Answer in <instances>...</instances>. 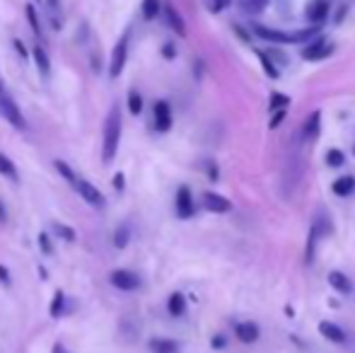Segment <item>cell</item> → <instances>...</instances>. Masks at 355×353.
I'll return each mask as SVG.
<instances>
[{"label":"cell","mask_w":355,"mask_h":353,"mask_svg":"<svg viewBox=\"0 0 355 353\" xmlns=\"http://www.w3.org/2000/svg\"><path fill=\"white\" fill-rule=\"evenodd\" d=\"M288 104H290L288 94H281V92H273L271 94V112H276V109H285Z\"/></svg>","instance_id":"obj_34"},{"label":"cell","mask_w":355,"mask_h":353,"mask_svg":"<svg viewBox=\"0 0 355 353\" xmlns=\"http://www.w3.org/2000/svg\"><path fill=\"white\" fill-rule=\"evenodd\" d=\"M5 221H8V211H5L3 201H0V223H5Z\"/></svg>","instance_id":"obj_44"},{"label":"cell","mask_w":355,"mask_h":353,"mask_svg":"<svg viewBox=\"0 0 355 353\" xmlns=\"http://www.w3.org/2000/svg\"><path fill=\"white\" fill-rule=\"evenodd\" d=\"M24 15H27V22H29V27H32V32L37 34V37H42V19H39L37 8H34L32 3L24 5Z\"/></svg>","instance_id":"obj_27"},{"label":"cell","mask_w":355,"mask_h":353,"mask_svg":"<svg viewBox=\"0 0 355 353\" xmlns=\"http://www.w3.org/2000/svg\"><path fill=\"white\" fill-rule=\"evenodd\" d=\"M234 334H237V339L242 341V344H254V341L261 336V332H259V327L254 325V322H242V325H237Z\"/></svg>","instance_id":"obj_15"},{"label":"cell","mask_w":355,"mask_h":353,"mask_svg":"<svg viewBox=\"0 0 355 353\" xmlns=\"http://www.w3.org/2000/svg\"><path fill=\"white\" fill-rule=\"evenodd\" d=\"M268 3H271V0H237L239 10H242L244 15H252V17L261 15L263 10L268 8Z\"/></svg>","instance_id":"obj_21"},{"label":"cell","mask_w":355,"mask_h":353,"mask_svg":"<svg viewBox=\"0 0 355 353\" xmlns=\"http://www.w3.org/2000/svg\"><path fill=\"white\" fill-rule=\"evenodd\" d=\"M167 310L172 317H182L184 312H187V298H184L182 293H172L167 300Z\"/></svg>","instance_id":"obj_23"},{"label":"cell","mask_w":355,"mask_h":353,"mask_svg":"<svg viewBox=\"0 0 355 353\" xmlns=\"http://www.w3.org/2000/svg\"><path fill=\"white\" fill-rule=\"evenodd\" d=\"M0 175L8 177L10 182H19V172H17V167H15V162L10 160L8 155H3V153H0Z\"/></svg>","instance_id":"obj_26"},{"label":"cell","mask_w":355,"mask_h":353,"mask_svg":"<svg viewBox=\"0 0 355 353\" xmlns=\"http://www.w3.org/2000/svg\"><path fill=\"white\" fill-rule=\"evenodd\" d=\"M317 240H319V230L312 225V230H309V240H307V252H304V261H307V264H312L314 261V245H317Z\"/></svg>","instance_id":"obj_31"},{"label":"cell","mask_w":355,"mask_h":353,"mask_svg":"<svg viewBox=\"0 0 355 353\" xmlns=\"http://www.w3.org/2000/svg\"><path fill=\"white\" fill-rule=\"evenodd\" d=\"M53 232H56L61 240H66V242H75V230L71 225H63V223H53Z\"/></svg>","instance_id":"obj_32"},{"label":"cell","mask_w":355,"mask_h":353,"mask_svg":"<svg viewBox=\"0 0 355 353\" xmlns=\"http://www.w3.org/2000/svg\"><path fill=\"white\" fill-rule=\"evenodd\" d=\"M285 117H288V107H285V109H276V112H273L271 123H268V126H271V128H278V126H281V123L285 121Z\"/></svg>","instance_id":"obj_37"},{"label":"cell","mask_w":355,"mask_h":353,"mask_svg":"<svg viewBox=\"0 0 355 353\" xmlns=\"http://www.w3.org/2000/svg\"><path fill=\"white\" fill-rule=\"evenodd\" d=\"M353 155H355V146H353Z\"/></svg>","instance_id":"obj_49"},{"label":"cell","mask_w":355,"mask_h":353,"mask_svg":"<svg viewBox=\"0 0 355 353\" xmlns=\"http://www.w3.org/2000/svg\"><path fill=\"white\" fill-rule=\"evenodd\" d=\"M75 191L83 196V201L87 203V206H92V208H104L107 206V198H104V193L99 191L94 184H89L87 179H80L78 177V182H75Z\"/></svg>","instance_id":"obj_5"},{"label":"cell","mask_w":355,"mask_h":353,"mask_svg":"<svg viewBox=\"0 0 355 353\" xmlns=\"http://www.w3.org/2000/svg\"><path fill=\"white\" fill-rule=\"evenodd\" d=\"M12 46H15V51L19 53V58H22V61H24V58H29L27 46H24V44H22V39H15V42H12Z\"/></svg>","instance_id":"obj_39"},{"label":"cell","mask_w":355,"mask_h":353,"mask_svg":"<svg viewBox=\"0 0 355 353\" xmlns=\"http://www.w3.org/2000/svg\"><path fill=\"white\" fill-rule=\"evenodd\" d=\"M109 281H112L114 288H119V291H138L141 288V278H138V273L128 271V268H116V271L109 273Z\"/></svg>","instance_id":"obj_8"},{"label":"cell","mask_w":355,"mask_h":353,"mask_svg":"<svg viewBox=\"0 0 355 353\" xmlns=\"http://www.w3.org/2000/svg\"><path fill=\"white\" fill-rule=\"evenodd\" d=\"M128 112L136 114V117L143 112V97L138 89H131V92H128Z\"/></svg>","instance_id":"obj_30"},{"label":"cell","mask_w":355,"mask_h":353,"mask_svg":"<svg viewBox=\"0 0 355 353\" xmlns=\"http://www.w3.org/2000/svg\"><path fill=\"white\" fill-rule=\"evenodd\" d=\"M327 162L331 167H341L343 162H346V155H343V153L338 150V148H331V150L327 153Z\"/></svg>","instance_id":"obj_33"},{"label":"cell","mask_w":355,"mask_h":353,"mask_svg":"<svg viewBox=\"0 0 355 353\" xmlns=\"http://www.w3.org/2000/svg\"><path fill=\"white\" fill-rule=\"evenodd\" d=\"M32 56H34V63H37L39 73H42L44 78L51 76V61H49V53H46V49H44L42 44L32 49Z\"/></svg>","instance_id":"obj_18"},{"label":"cell","mask_w":355,"mask_h":353,"mask_svg":"<svg viewBox=\"0 0 355 353\" xmlns=\"http://www.w3.org/2000/svg\"><path fill=\"white\" fill-rule=\"evenodd\" d=\"M128 242H131V225L121 223V225L116 227V232H114V247L123 250V247H128Z\"/></svg>","instance_id":"obj_25"},{"label":"cell","mask_w":355,"mask_h":353,"mask_svg":"<svg viewBox=\"0 0 355 353\" xmlns=\"http://www.w3.org/2000/svg\"><path fill=\"white\" fill-rule=\"evenodd\" d=\"M126 58H128V32L119 39L116 46H114V51H112V61H109V76H112L114 80H116V78L123 73Z\"/></svg>","instance_id":"obj_6"},{"label":"cell","mask_w":355,"mask_h":353,"mask_svg":"<svg viewBox=\"0 0 355 353\" xmlns=\"http://www.w3.org/2000/svg\"><path fill=\"white\" fill-rule=\"evenodd\" d=\"M319 131H322V114L312 112L307 121L302 123V131H300V136H302V141H314V138L319 136Z\"/></svg>","instance_id":"obj_13"},{"label":"cell","mask_w":355,"mask_h":353,"mask_svg":"<svg viewBox=\"0 0 355 353\" xmlns=\"http://www.w3.org/2000/svg\"><path fill=\"white\" fill-rule=\"evenodd\" d=\"M334 53V44L327 42L324 37H314L307 42V46L302 49V58L304 61H322V58L331 56Z\"/></svg>","instance_id":"obj_7"},{"label":"cell","mask_w":355,"mask_h":353,"mask_svg":"<svg viewBox=\"0 0 355 353\" xmlns=\"http://www.w3.org/2000/svg\"><path fill=\"white\" fill-rule=\"evenodd\" d=\"M34 3H42V0H34Z\"/></svg>","instance_id":"obj_48"},{"label":"cell","mask_w":355,"mask_h":353,"mask_svg":"<svg viewBox=\"0 0 355 353\" xmlns=\"http://www.w3.org/2000/svg\"><path fill=\"white\" fill-rule=\"evenodd\" d=\"M119 143H121V109H119V104H114L107 114V121H104V138H102L104 165L114 162V157L119 153Z\"/></svg>","instance_id":"obj_1"},{"label":"cell","mask_w":355,"mask_h":353,"mask_svg":"<svg viewBox=\"0 0 355 353\" xmlns=\"http://www.w3.org/2000/svg\"><path fill=\"white\" fill-rule=\"evenodd\" d=\"M53 353H66V349H63L61 344H56V346H53Z\"/></svg>","instance_id":"obj_46"},{"label":"cell","mask_w":355,"mask_h":353,"mask_svg":"<svg viewBox=\"0 0 355 353\" xmlns=\"http://www.w3.org/2000/svg\"><path fill=\"white\" fill-rule=\"evenodd\" d=\"M37 242H39V250H42L44 255H46V257H51V255H53V245H51V240H49L46 232H42V235L37 237Z\"/></svg>","instance_id":"obj_35"},{"label":"cell","mask_w":355,"mask_h":353,"mask_svg":"<svg viewBox=\"0 0 355 353\" xmlns=\"http://www.w3.org/2000/svg\"><path fill=\"white\" fill-rule=\"evenodd\" d=\"M302 157H300L297 150H290L285 155V162H283V172H281V184H283V193L285 196H293L295 187L297 182L302 179Z\"/></svg>","instance_id":"obj_3"},{"label":"cell","mask_w":355,"mask_h":353,"mask_svg":"<svg viewBox=\"0 0 355 353\" xmlns=\"http://www.w3.org/2000/svg\"><path fill=\"white\" fill-rule=\"evenodd\" d=\"M148 349L153 353H179V351H182V346H179L177 341H172V339H150Z\"/></svg>","instance_id":"obj_19"},{"label":"cell","mask_w":355,"mask_h":353,"mask_svg":"<svg viewBox=\"0 0 355 353\" xmlns=\"http://www.w3.org/2000/svg\"><path fill=\"white\" fill-rule=\"evenodd\" d=\"M177 216L182 221L193 216V196H191V189L189 187H179L177 189Z\"/></svg>","instance_id":"obj_10"},{"label":"cell","mask_w":355,"mask_h":353,"mask_svg":"<svg viewBox=\"0 0 355 353\" xmlns=\"http://www.w3.org/2000/svg\"><path fill=\"white\" fill-rule=\"evenodd\" d=\"M53 167H56V172H58V175H61L63 179H66V182L71 184V187H75V182H78V177H75V172L71 170V167H68V162L56 160V162H53Z\"/></svg>","instance_id":"obj_29"},{"label":"cell","mask_w":355,"mask_h":353,"mask_svg":"<svg viewBox=\"0 0 355 353\" xmlns=\"http://www.w3.org/2000/svg\"><path fill=\"white\" fill-rule=\"evenodd\" d=\"M254 32H257L261 39L273 42V44H304V42H309V39L319 37V34H322V29L314 24V27H307V29L281 32V29H271V27H263V24H254Z\"/></svg>","instance_id":"obj_2"},{"label":"cell","mask_w":355,"mask_h":353,"mask_svg":"<svg viewBox=\"0 0 355 353\" xmlns=\"http://www.w3.org/2000/svg\"><path fill=\"white\" fill-rule=\"evenodd\" d=\"M0 283H3L5 288H10V283H12V278H10V271H8V266H3V264H0Z\"/></svg>","instance_id":"obj_40"},{"label":"cell","mask_w":355,"mask_h":353,"mask_svg":"<svg viewBox=\"0 0 355 353\" xmlns=\"http://www.w3.org/2000/svg\"><path fill=\"white\" fill-rule=\"evenodd\" d=\"M203 208H206V211H211V213H227L230 208H232V203H230L225 196H220V193L206 191V193H203Z\"/></svg>","instance_id":"obj_11"},{"label":"cell","mask_w":355,"mask_h":353,"mask_svg":"<svg viewBox=\"0 0 355 353\" xmlns=\"http://www.w3.org/2000/svg\"><path fill=\"white\" fill-rule=\"evenodd\" d=\"M208 172H211V179H218V170H215L211 162H208Z\"/></svg>","instance_id":"obj_45"},{"label":"cell","mask_w":355,"mask_h":353,"mask_svg":"<svg viewBox=\"0 0 355 353\" xmlns=\"http://www.w3.org/2000/svg\"><path fill=\"white\" fill-rule=\"evenodd\" d=\"M334 193L336 196H341V198H346V196H353L355 193V177H338L336 182H334Z\"/></svg>","instance_id":"obj_22"},{"label":"cell","mask_w":355,"mask_h":353,"mask_svg":"<svg viewBox=\"0 0 355 353\" xmlns=\"http://www.w3.org/2000/svg\"><path fill=\"white\" fill-rule=\"evenodd\" d=\"M225 344H227V339H225L223 334H218V336H215V339H213V349H223Z\"/></svg>","instance_id":"obj_43"},{"label":"cell","mask_w":355,"mask_h":353,"mask_svg":"<svg viewBox=\"0 0 355 353\" xmlns=\"http://www.w3.org/2000/svg\"><path fill=\"white\" fill-rule=\"evenodd\" d=\"M123 187H126V184H123V175L119 172V175H114V189H116V191H123Z\"/></svg>","instance_id":"obj_42"},{"label":"cell","mask_w":355,"mask_h":353,"mask_svg":"<svg viewBox=\"0 0 355 353\" xmlns=\"http://www.w3.org/2000/svg\"><path fill=\"white\" fill-rule=\"evenodd\" d=\"M0 117H3L12 128H17V131H24V128H27V121H24L17 102L10 97L8 89H0Z\"/></svg>","instance_id":"obj_4"},{"label":"cell","mask_w":355,"mask_h":353,"mask_svg":"<svg viewBox=\"0 0 355 353\" xmlns=\"http://www.w3.org/2000/svg\"><path fill=\"white\" fill-rule=\"evenodd\" d=\"M206 5H208V10H211V12H220V10L227 8L230 0H206Z\"/></svg>","instance_id":"obj_38"},{"label":"cell","mask_w":355,"mask_h":353,"mask_svg":"<svg viewBox=\"0 0 355 353\" xmlns=\"http://www.w3.org/2000/svg\"><path fill=\"white\" fill-rule=\"evenodd\" d=\"M46 5V17H49V24L53 29H61L63 27V8H61V0H44Z\"/></svg>","instance_id":"obj_16"},{"label":"cell","mask_w":355,"mask_h":353,"mask_svg":"<svg viewBox=\"0 0 355 353\" xmlns=\"http://www.w3.org/2000/svg\"><path fill=\"white\" fill-rule=\"evenodd\" d=\"M66 293L63 291H56V295H53V300H51V307H49V312H51V317L53 320H61L63 315H66Z\"/></svg>","instance_id":"obj_24"},{"label":"cell","mask_w":355,"mask_h":353,"mask_svg":"<svg viewBox=\"0 0 355 353\" xmlns=\"http://www.w3.org/2000/svg\"><path fill=\"white\" fill-rule=\"evenodd\" d=\"M0 89H5V85H3V80H0Z\"/></svg>","instance_id":"obj_47"},{"label":"cell","mask_w":355,"mask_h":353,"mask_svg":"<svg viewBox=\"0 0 355 353\" xmlns=\"http://www.w3.org/2000/svg\"><path fill=\"white\" fill-rule=\"evenodd\" d=\"M319 332H322V336H327L331 344H343V341H346V332L338 325H334V322H322Z\"/></svg>","instance_id":"obj_17"},{"label":"cell","mask_w":355,"mask_h":353,"mask_svg":"<svg viewBox=\"0 0 355 353\" xmlns=\"http://www.w3.org/2000/svg\"><path fill=\"white\" fill-rule=\"evenodd\" d=\"M259 58H261V66L266 68V73L271 78H278V68L273 66V61H271V56H268V53H259Z\"/></svg>","instance_id":"obj_36"},{"label":"cell","mask_w":355,"mask_h":353,"mask_svg":"<svg viewBox=\"0 0 355 353\" xmlns=\"http://www.w3.org/2000/svg\"><path fill=\"white\" fill-rule=\"evenodd\" d=\"M329 17V0H312L307 5V19L312 24H322Z\"/></svg>","instance_id":"obj_14"},{"label":"cell","mask_w":355,"mask_h":353,"mask_svg":"<svg viewBox=\"0 0 355 353\" xmlns=\"http://www.w3.org/2000/svg\"><path fill=\"white\" fill-rule=\"evenodd\" d=\"M162 53H164V58H174V56H177V51H174V44H164Z\"/></svg>","instance_id":"obj_41"},{"label":"cell","mask_w":355,"mask_h":353,"mask_svg":"<svg viewBox=\"0 0 355 353\" xmlns=\"http://www.w3.org/2000/svg\"><path fill=\"white\" fill-rule=\"evenodd\" d=\"M162 12H164V22L169 24V29H172V32H177L179 37H187V24H184L182 15L177 12V8H174V5H164Z\"/></svg>","instance_id":"obj_12"},{"label":"cell","mask_w":355,"mask_h":353,"mask_svg":"<svg viewBox=\"0 0 355 353\" xmlns=\"http://www.w3.org/2000/svg\"><path fill=\"white\" fill-rule=\"evenodd\" d=\"M141 12L145 19H155L159 12H162V3H159V0H143Z\"/></svg>","instance_id":"obj_28"},{"label":"cell","mask_w":355,"mask_h":353,"mask_svg":"<svg viewBox=\"0 0 355 353\" xmlns=\"http://www.w3.org/2000/svg\"><path fill=\"white\" fill-rule=\"evenodd\" d=\"M155 128H157L159 133L169 131L172 128V109H169V104L164 102V99H159V102H155Z\"/></svg>","instance_id":"obj_9"},{"label":"cell","mask_w":355,"mask_h":353,"mask_svg":"<svg viewBox=\"0 0 355 353\" xmlns=\"http://www.w3.org/2000/svg\"><path fill=\"white\" fill-rule=\"evenodd\" d=\"M329 283H331L334 291H338L341 295H348V293L353 291L348 276H346V273H341V271H331V273H329Z\"/></svg>","instance_id":"obj_20"}]
</instances>
